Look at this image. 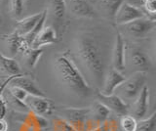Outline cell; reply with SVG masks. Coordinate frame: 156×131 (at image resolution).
Segmentation results:
<instances>
[{
  "mask_svg": "<svg viewBox=\"0 0 156 131\" xmlns=\"http://www.w3.org/2000/svg\"><path fill=\"white\" fill-rule=\"evenodd\" d=\"M75 57L93 83L101 87L105 77V59L100 40L89 32L81 35L76 39Z\"/></svg>",
  "mask_w": 156,
  "mask_h": 131,
  "instance_id": "obj_1",
  "label": "cell"
},
{
  "mask_svg": "<svg viewBox=\"0 0 156 131\" xmlns=\"http://www.w3.org/2000/svg\"><path fill=\"white\" fill-rule=\"evenodd\" d=\"M55 69L60 80L74 94L86 97L94 91L93 87L88 83L87 79L78 69L75 62L66 53L56 58Z\"/></svg>",
  "mask_w": 156,
  "mask_h": 131,
  "instance_id": "obj_2",
  "label": "cell"
},
{
  "mask_svg": "<svg viewBox=\"0 0 156 131\" xmlns=\"http://www.w3.org/2000/svg\"><path fill=\"white\" fill-rule=\"evenodd\" d=\"M146 74L141 71H136L117 87L116 95L122 100H135L140 93L144 86L146 85Z\"/></svg>",
  "mask_w": 156,
  "mask_h": 131,
  "instance_id": "obj_3",
  "label": "cell"
},
{
  "mask_svg": "<svg viewBox=\"0 0 156 131\" xmlns=\"http://www.w3.org/2000/svg\"><path fill=\"white\" fill-rule=\"evenodd\" d=\"M62 118L66 120L76 131H86L91 115L90 108H62L60 109Z\"/></svg>",
  "mask_w": 156,
  "mask_h": 131,
  "instance_id": "obj_4",
  "label": "cell"
},
{
  "mask_svg": "<svg viewBox=\"0 0 156 131\" xmlns=\"http://www.w3.org/2000/svg\"><path fill=\"white\" fill-rule=\"evenodd\" d=\"M129 35L135 38H144L152 31L155 27V20L147 17L140 18L138 20L121 25Z\"/></svg>",
  "mask_w": 156,
  "mask_h": 131,
  "instance_id": "obj_5",
  "label": "cell"
},
{
  "mask_svg": "<svg viewBox=\"0 0 156 131\" xmlns=\"http://www.w3.org/2000/svg\"><path fill=\"white\" fill-rule=\"evenodd\" d=\"M127 63L136 71L145 72L150 69L149 58L143 50L136 47H129L128 49L126 47L125 64Z\"/></svg>",
  "mask_w": 156,
  "mask_h": 131,
  "instance_id": "obj_6",
  "label": "cell"
},
{
  "mask_svg": "<svg viewBox=\"0 0 156 131\" xmlns=\"http://www.w3.org/2000/svg\"><path fill=\"white\" fill-rule=\"evenodd\" d=\"M24 104L27 105L28 110L31 111V113L39 115H52L53 111L55 110L53 102L48 99L47 97H38L28 95L27 97Z\"/></svg>",
  "mask_w": 156,
  "mask_h": 131,
  "instance_id": "obj_7",
  "label": "cell"
},
{
  "mask_svg": "<svg viewBox=\"0 0 156 131\" xmlns=\"http://www.w3.org/2000/svg\"><path fill=\"white\" fill-rule=\"evenodd\" d=\"M145 17L144 11L140 8L132 5L129 2H123V4L119 7L113 20L117 25H125L130 22L138 20L140 18Z\"/></svg>",
  "mask_w": 156,
  "mask_h": 131,
  "instance_id": "obj_8",
  "label": "cell"
},
{
  "mask_svg": "<svg viewBox=\"0 0 156 131\" xmlns=\"http://www.w3.org/2000/svg\"><path fill=\"white\" fill-rule=\"evenodd\" d=\"M125 54H126V42L123 39L121 33L116 31L115 35V43L112 53V65L113 69L119 72H123L125 71Z\"/></svg>",
  "mask_w": 156,
  "mask_h": 131,
  "instance_id": "obj_9",
  "label": "cell"
},
{
  "mask_svg": "<svg viewBox=\"0 0 156 131\" xmlns=\"http://www.w3.org/2000/svg\"><path fill=\"white\" fill-rule=\"evenodd\" d=\"M97 97H98V101L100 103L104 104L109 111H113L114 113L121 116L128 115L129 113L128 105L116 94H111L106 96V95H102L101 93H98Z\"/></svg>",
  "mask_w": 156,
  "mask_h": 131,
  "instance_id": "obj_10",
  "label": "cell"
},
{
  "mask_svg": "<svg viewBox=\"0 0 156 131\" xmlns=\"http://www.w3.org/2000/svg\"><path fill=\"white\" fill-rule=\"evenodd\" d=\"M149 109V88L144 85L139 96L135 99L133 105V115L136 119H143Z\"/></svg>",
  "mask_w": 156,
  "mask_h": 131,
  "instance_id": "obj_11",
  "label": "cell"
},
{
  "mask_svg": "<svg viewBox=\"0 0 156 131\" xmlns=\"http://www.w3.org/2000/svg\"><path fill=\"white\" fill-rule=\"evenodd\" d=\"M9 84L20 87V88H22L23 90L26 91L28 95L38 96V97H46V95L43 93V91L37 87L35 82L27 75H21L14 77V78L10 81Z\"/></svg>",
  "mask_w": 156,
  "mask_h": 131,
  "instance_id": "obj_12",
  "label": "cell"
},
{
  "mask_svg": "<svg viewBox=\"0 0 156 131\" xmlns=\"http://www.w3.org/2000/svg\"><path fill=\"white\" fill-rule=\"evenodd\" d=\"M125 78L126 77L123 75V74L117 71L114 69L111 70L105 77L104 84H102V89L100 93H101L102 95H106V96L113 94L116 88L125 80Z\"/></svg>",
  "mask_w": 156,
  "mask_h": 131,
  "instance_id": "obj_13",
  "label": "cell"
},
{
  "mask_svg": "<svg viewBox=\"0 0 156 131\" xmlns=\"http://www.w3.org/2000/svg\"><path fill=\"white\" fill-rule=\"evenodd\" d=\"M93 2L101 14L113 20L119 7L125 2V0H94Z\"/></svg>",
  "mask_w": 156,
  "mask_h": 131,
  "instance_id": "obj_14",
  "label": "cell"
},
{
  "mask_svg": "<svg viewBox=\"0 0 156 131\" xmlns=\"http://www.w3.org/2000/svg\"><path fill=\"white\" fill-rule=\"evenodd\" d=\"M58 41V32L52 27H46L41 31V32L34 39L31 47L33 48H42V46L51 45Z\"/></svg>",
  "mask_w": 156,
  "mask_h": 131,
  "instance_id": "obj_15",
  "label": "cell"
},
{
  "mask_svg": "<svg viewBox=\"0 0 156 131\" xmlns=\"http://www.w3.org/2000/svg\"><path fill=\"white\" fill-rule=\"evenodd\" d=\"M42 16V12L34 14V15L28 16L27 18H23L22 20H20L17 22L16 27H15V32H17L19 35L24 36L27 35L28 32H30V31L35 27L37 22L39 21V19Z\"/></svg>",
  "mask_w": 156,
  "mask_h": 131,
  "instance_id": "obj_16",
  "label": "cell"
},
{
  "mask_svg": "<svg viewBox=\"0 0 156 131\" xmlns=\"http://www.w3.org/2000/svg\"><path fill=\"white\" fill-rule=\"evenodd\" d=\"M71 12L76 17L94 18L96 16L95 9L86 0H71Z\"/></svg>",
  "mask_w": 156,
  "mask_h": 131,
  "instance_id": "obj_17",
  "label": "cell"
},
{
  "mask_svg": "<svg viewBox=\"0 0 156 131\" xmlns=\"http://www.w3.org/2000/svg\"><path fill=\"white\" fill-rule=\"evenodd\" d=\"M0 67L9 76H16L22 75L19 63L14 58L3 55L1 52H0Z\"/></svg>",
  "mask_w": 156,
  "mask_h": 131,
  "instance_id": "obj_18",
  "label": "cell"
},
{
  "mask_svg": "<svg viewBox=\"0 0 156 131\" xmlns=\"http://www.w3.org/2000/svg\"><path fill=\"white\" fill-rule=\"evenodd\" d=\"M6 41L9 45V50L11 55L14 56L17 53H21L23 49H26L29 45L24 40L23 36L19 35L17 32H13L10 35L6 36Z\"/></svg>",
  "mask_w": 156,
  "mask_h": 131,
  "instance_id": "obj_19",
  "label": "cell"
},
{
  "mask_svg": "<svg viewBox=\"0 0 156 131\" xmlns=\"http://www.w3.org/2000/svg\"><path fill=\"white\" fill-rule=\"evenodd\" d=\"M43 52V48H33L28 46L26 49H23L21 53L27 66L29 69H34L36 67L39 59H40V57L42 56Z\"/></svg>",
  "mask_w": 156,
  "mask_h": 131,
  "instance_id": "obj_20",
  "label": "cell"
},
{
  "mask_svg": "<svg viewBox=\"0 0 156 131\" xmlns=\"http://www.w3.org/2000/svg\"><path fill=\"white\" fill-rule=\"evenodd\" d=\"M90 110H91V115L93 116V120L98 124L105 123L109 118L110 111L104 104L100 103L99 101L96 102L93 105L92 108H90Z\"/></svg>",
  "mask_w": 156,
  "mask_h": 131,
  "instance_id": "obj_21",
  "label": "cell"
},
{
  "mask_svg": "<svg viewBox=\"0 0 156 131\" xmlns=\"http://www.w3.org/2000/svg\"><path fill=\"white\" fill-rule=\"evenodd\" d=\"M51 7H52V14L55 21L58 25H62L66 12V1L65 0H52Z\"/></svg>",
  "mask_w": 156,
  "mask_h": 131,
  "instance_id": "obj_22",
  "label": "cell"
},
{
  "mask_svg": "<svg viewBox=\"0 0 156 131\" xmlns=\"http://www.w3.org/2000/svg\"><path fill=\"white\" fill-rule=\"evenodd\" d=\"M46 19H47V10H44V11H42V16H41L40 19H39V21L37 22L35 27H34L32 30L30 31V32H28L27 35L23 36L24 40H26V42L30 47L32 45L34 39H35V38L37 37V35L41 32V31L44 28V26H45V22H46Z\"/></svg>",
  "mask_w": 156,
  "mask_h": 131,
  "instance_id": "obj_23",
  "label": "cell"
},
{
  "mask_svg": "<svg viewBox=\"0 0 156 131\" xmlns=\"http://www.w3.org/2000/svg\"><path fill=\"white\" fill-rule=\"evenodd\" d=\"M156 127V113H153L146 118L138 121L136 131H154Z\"/></svg>",
  "mask_w": 156,
  "mask_h": 131,
  "instance_id": "obj_24",
  "label": "cell"
},
{
  "mask_svg": "<svg viewBox=\"0 0 156 131\" xmlns=\"http://www.w3.org/2000/svg\"><path fill=\"white\" fill-rule=\"evenodd\" d=\"M138 121L134 116L126 115L121 116L120 118V127L122 131H136Z\"/></svg>",
  "mask_w": 156,
  "mask_h": 131,
  "instance_id": "obj_25",
  "label": "cell"
},
{
  "mask_svg": "<svg viewBox=\"0 0 156 131\" xmlns=\"http://www.w3.org/2000/svg\"><path fill=\"white\" fill-rule=\"evenodd\" d=\"M16 76H18V75H16ZM16 76H9L8 78L4 82H2L1 85H0V118H4L5 115H6V111H7V104H6V101H5L3 92H4L5 88L7 87V85H9L10 81Z\"/></svg>",
  "mask_w": 156,
  "mask_h": 131,
  "instance_id": "obj_26",
  "label": "cell"
},
{
  "mask_svg": "<svg viewBox=\"0 0 156 131\" xmlns=\"http://www.w3.org/2000/svg\"><path fill=\"white\" fill-rule=\"evenodd\" d=\"M53 131H76L66 120L61 116H55L53 119Z\"/></svg>",
  "mask_w": 156,
  "mask_h": 131,
  "instance_id": "obj_27",
  "label": "cell"
},
{
  "mask_svg": "<svg viewBox=\"0 0 156 131\" xmlns=\"http://www.w3.org/2000/svg\"><path fill=\"white\" fill-rule=\"evenodd\" d=\"M11 3V13L15 19L20 18L23 11V0H10Z\"/></svg>",
  "mask_w": 156,
  "mask_h": 131,
  "instance_id": "obj_28",
  "label": "cell"
},
{
  "mask_svg": "<svg viewBox=\"0 0 156 131\" xmlns=\"http://www.w3.org/2000/svg\"><path fill=\"white\" fill-rule=\"evenodd\" d=\"M9 93L11 94L13 97H15L17 100H19L20 102H23V103H24L27 97L28 96V94L24 90H23L22 88H20V87L13 86V85H10Z\"/></svg>",
  "mask_w": 156,
  "mask_h": 131,
  "instance_id": "obj_29",
  "label": "cell"
},
{
  "mask_svg": "<svg viewBox=\"0 0 156 131\" xmlns=\"http://www.w3.org/2000/svg\"><path fill=\"white\" fill-rule=\"evenodd\" d=\"M109 127H110L109 122H107V121H105V123H101V124H100L99 126H97L96 128L91 129V130H89V131H109Z\"/></svg>",
  "mask_w": 156,
  "mask_h": 131,
  "instance_id": "obj_30",
  "label": "cell"
},
{
  "mask_svg": "<svg viewBox=\"0 0 156 131\" xmlns=\"http://www.w3.org/2000/svg\"><path fill=\"white\" fill-rule=\"evenodd\" d=\"M0 131H8V123L4 118H0Z\"/></svg>",
  "mask_w": 156,
  "mask_h": 131,
  "instance_id": "obj_31",
  "label": "cell"
},
{
  "mask_svg": "<svg viewBox=\"0 0 156 131\" xmlns=\"http://www.w3.org/2000/svg\"><path fill=\"white\" fill-rule=\"evenodd\" d=\"M109 125H110V127H109V131H118V129H117V127H116V126H115L113 123L109 122Z\"/></svg>",
  "mask_w": 156,
  "mask_h": 131,
  "instance_id": "obj_32",
  "label": "cell"
},
{
  "mask_svg": "<svg viewBox=\"0 0 156 131\" xmlns=\"http://www.w3.org/2000/svg\"><path fill=\"white\" fill-rule=\"evenodd\" d=\"M9 1H10V0H0V4L3 5V6H5V5H7V4L9 3Z\"/></svg>",
  "mask_w": 156,
  "mask_h": 131,
  "instance_id": "obj_33",
  "label": "cell"
},
{
  "mask_svg": "<svg viewBox=\"0 0 156 131\" xmlns=\"http://www.w3.org/2000/svg\"><path fill=\"white\" fill-rule=\"evenodd\" d=\"M1 25H2V18L0 16V27H1Z\"/></svg>",
  "mask_w": 156,
  "mask_h": 131,
  "instance_id": "obj_34",
  "label": "cell"
},
{
  "mask_svg": "<svg viewBox=\"0 0 156 131\" xmlns=\"http://www.w3.org/2000/svg\"><path fill=\"white\" fill-rule=\"evenodd\" d=\"M1 83H2V82H0V85H1Z\"/></svg>",
  "mask_w": 156,
  "mask_h": 131,
  "instance_id": "obj_35",
  "label": "cell"
},
{
  "mask_svg": "<svg viewBox=\"0 0 156 131\" xmlns=\"http://www.w3.org/2000/svg\"><path fill=\"white\" fill-rule=\"evenodd\" d=\"M92 1H94V0H92Z\"/></svg>",
  "mask_w": 156,
  "mask_h": 131,
  "instance_id": "obj_36",
  "label": "cell"
}]
</instances>
